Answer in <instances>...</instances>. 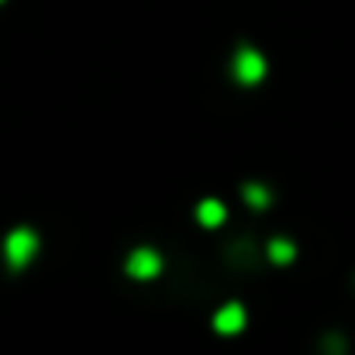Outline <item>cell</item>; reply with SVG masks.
Instances as JSON below:
<instances>
[{
	"label": "cell",
	"instance_id": "8992f818",
	"mask_svg": "<svg viewBox=\"0 0 355 355\" xmlns=\"http://www.w3.org/2000/svg\"><path fill=\"white\" fill-rule=\"evenodd\" d=\"M241 200H245L252 211H266L272 197H269L266 183H245V187H241Z\"/></svg>",
	"mask_w": 355,
	"mask_h": 355
},
{
	"label": "cell",
	"instance_id": "52a82bcc",
	"mask_svg": "<svg viewBox=\"0 0 355 355\" xmlns=\"http://www.w3.org/2000/svg\"><path fill=\"white\" fill-rule=\"evenodd\" d=\"M293 255H297V248H293V241H290V238H272V241H269V259H272L276 266L293 262Z\"/></svg>",
	"mask_w": 355,
	"mask_h": 355
},
{
	"label": "cell",
	"instance_id": "7a4b0ae2",
	"mask_svg": "<svg viewBox=\"0 0 355 355\" xmlns=\"http://www.w3.org/2000/svg\"><path fill=\"white\" fill-rule=\"evenodd\" d=\"M232 73L241 87H255L266 80V55L252 45H241L235 49V59H232Z\"/></svg>",
	"mask_w": 355,
	"mask_h": 355
},
{
	"label": "cell",
	"instance_id": "277c9868",
	"mask_svg": "<svg viewBox=\"0 0 355 355\" xmlns=\"http://www.w3.org/2000/svg\"><path fill=\"white\" fill-rule=\"evenodd\" d=\"M245 307L241 304H225V307H218V314H214V331L218 335H238L241 328H245Z\"/></svg>",
	"mask_w": 355,
	"mask_h": 355
},
{
	"label": "cell",
	"instance_id": "5b68a950",
	"mask_svg": "<svg viewBox=\"0 0 355 355\" xmlns=\"http://www.w3.org/2000/svg\"><path fill=\"white\" fill-rule=\"evenodd\" d=\"M225 218H228V211H225V204H221V200L207 197V200H200V204H197V221H200L204 228H221V225H225Z\"/></svg>",
	"mask_w": 355,
	"mask_h": 355
},
{
	"label": "cell",
	"instance_id": "ba28073f",
	"mask_svg": "<svg viewBox=\"0 0 355 355\" xmlns=\"http://www.w3.org/2000/svg\"><path fill=\"white\" fill-rule=\"evenodd\" d=\"M0 3H3V0H0Z\"/></svg>",
	"mask_w": 355,
	"mask_h": 355
},
{
	"label": "cell",
	"instance_id": "3957f363",
	"mask_svg": "<svg viewBox=\"0 0 355 355\" xmlns=\"http://www.w3.org/2000/svg\"><path fill=\"white\" fill-rule=\"evenodd\" d=\"M124 272H128L131 279H155V276L162 272V255H159L155 248H148V245H138V248L128 252Z\"/></svg>",
	"mask_w": 355,
	"mask_h": 355
},
{
	"label": "cell",
	"instance_id": "6da1fadb",
	"mask_svg": "<svg viewBox=\"0 0 355 355\" xmlns=\"http://www.w3.org/2000/svg\"><path fill=\"white\" fill-rule=\"evenodd\" d=\"M38 255V232L35 228H14L10 235L3 238V259L10 269H24L31 266V259Z\"/></svg>",
	"mask_w": 355,
	"mask_h": 355
}]
</instances>
